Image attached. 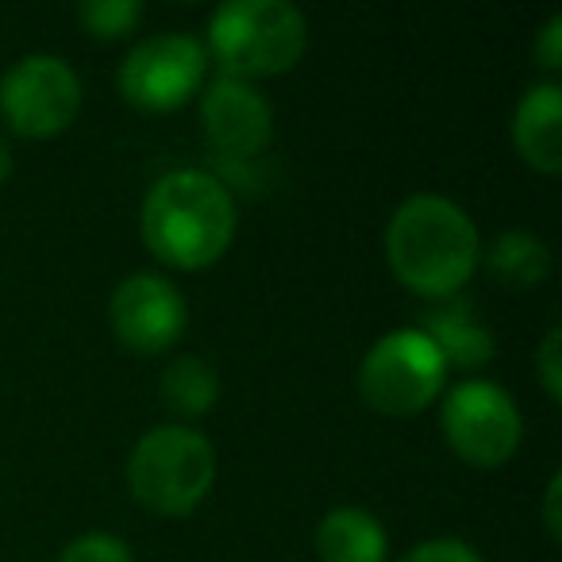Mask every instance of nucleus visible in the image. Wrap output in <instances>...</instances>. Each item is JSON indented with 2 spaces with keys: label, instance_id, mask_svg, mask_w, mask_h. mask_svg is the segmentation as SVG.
<instances>
[{
  "label": "nucleus",
  "instance_id": "obj_15",
  "mask_svg": "<svg viewBox=\"0 0 562 562\" xmlns=\"http://www.w3.org/2000/svg\"><path fill=\"white\" fill-rule=\"evenodd\" d=\"M158 390H162L166 405H170L173 413L201 416L216 405L220 378L209 359H201V355H181V359H173L170 367L162 370Z\"/></svg>",
  "mask_w": 562,
  "mask_h": 562
},
{
  "label": "nucleus",
  "instance_id": "obj_20",
  "mask_svg": "<svg viewBox=\"0 0 562 562\" xmlns=\"http://www.w3.org/2000/svg\"><path fill=\"white\" fill-rule=\"evenodd\" d=\"M536 63L543 66V70H559L562 66V16L554 12L551 20L543 24V32H539V40H536Z\"/></svg>",
  "mask_w": 562,
  "mask_h": 562
},
{
  "label": "nucleus",
  "instance_id": "obj_2",
  "mask_svg": "<svg viewBox=\"0 0 562 562\" xmlns=\"http://www.w3.org/2000/svg\"><path fill=\"white\" fill-rule=\"evenodd\" d=\"M235 196L216 173L170 170L147 189L143 239L162 262L196 270L232 247Z\"/></svg>",
  "mask_w": 562,
  "mask_h": 562
},
{
  "label": "nucleus",
  "instance_id": "obj_17",
  "mask_svg": "<svg viewBox=\"0 0 562 562\" xmlns=\"http://www.w3.org/2000/svg\"><path fill=\"white\" fill-rule=\"evenodd\" d=\"M58 562H132V547L109 531H89L63 547Z\"/></svg>",
  "mask_w": 562,
  "mask_h": 562
},
{
  "label": "nucleus",
  "instance_id": "obj_13",
  "mask_svg": "<svg viewBox=\"0 0 562 562\" xmlns=\"http://www.w3.org/2000/svg\"><path fill=\"white\" fill-rule=\"evenodd\" d=\"M316 551L324 562H385L390 539L374 513L367 508H331L316 528Z\"/></svg>",
  "mask_w": 562,
  "mask_h": 562
},
{
  "label": "nucleus",
  "instance_id": "obj_8",
  "mask_svg": "<svg viewBox=\"0 0 562 562\" xmlns=\"http://www.w3.org/2000/svg\"><path fill=\"white\" fill-rule=\"evenodd\" d=\"M209 50L201 40L181 32L150 35L135 43L120 63V93L147 112H166L186 104L201 89Z\"/></svg>",
  "mask_w": 562,
  "mask_h": 562
},
{
  "label": "nucleus",
  "instance_id": "obj_3",
  "mask_svg": "<svg viewBox=\"0 0 562 562\" xmlns=\"http://www.w3.org/2000/svg\"><path fill=\"white\" fill-rule=\"evenodd\" d=\"M308 27L290 0H227L209 20V50L227 78H266L297 66Z\"/></svg>",
  "mask_w": 562,
  "mask_h": 562
},
{
  "label": "nucleus",
  "instance_id": "obj_5",
  "mask_svg": "<svg viewBox=\"0 0 562 562\" xmlns=\"http://www.w3.org/2000/svg\"><path fill=\"white\" fill-rule=\"evenodd\" d=\"M447 362L420 328H397L367 351L359 367V393L370 408L408 416L439 397Z\"/></svg>",
  "mask_w": 562,
  "mask_h": 562
},
{
  "label": "nucleus",
  "instance_id": "obj_4",
  "mask_svg": "<svg viewBox=\"0 0 562 562\" xmlns=\"http://www.w3.org/2000/svg\"><path fill=\"white\" fill-rule=\"evenodd\" d=\"M216 477V451L186 424H158L143 431L127 459V485L150 513L186 516L209 497Z\"/></svg>",
  "mask_w": 562,
  "mask_h": 562
},
{
  "label": "nucleus",
  "instance_id": "obj_1",
  "mask_svg": "<svg viewBox=\"0 0 562 562\" xmlns=\"http://www.w3.org/2000/svg\"><path fill=\"white\" fill-rule=\"evenodd\" d=\"M385 255L408 290L451 297L474 273L482 239L467 212L439 193H416L397 204L385 227Z\"/></svg>",
  "mask_w": 562,
  "mask_h": 562
},
{
  "label": "nucleus",
  "instance_id": "obj_21",
  "mask_svg": "<svg viewBox=\"0 0 562 562\" xmlns=\"http://www.w3.org/2000/svg\"><path fill=\"white\" fill-rule=\"evenodd\" d=\"M554 501H559V474H551V482H547V528H551V536H559V513H554Z\"/></svg>",
  "mask_w": 562,
  "mask_h": 562
},
{
  "label": "nucleus",
  "instance_id": "obj_14",
  "mask_svg": "<svg viewBox=\"0 0 562 562\" xmlns=\"http://www.w3.org/2000/svg\"><path fill=\"white\" fill-rule=\"evenodd\" d=\"M485 270L508 290H531L551 273V250L531 232H501L485 247Z\"/></svg>",
  "mask_w": 562,
  "mask_h": 562
},
{
  "label": "nucleus",
  "instance_id": "obj_9",
  "mask_svg": "<svg viewBox=\"0 0 562 562\" xmlns=\"http://www.w3.org/2000/svg\"><path fill=\"white\" fill-rule=\"evenodd\" d=\"M112 331L124 347L139 355H158L186 331V297L162 273L139 270L116 285L109 301Z\"/></svg>",
  "mask_w": 562,
  "mask_h": 562
},
{
  "label": "nucleus",
  "instance_id": "obj_22",
  "mask_svg": "<svg viewBox=\"0 0 562 562\" xmlns=\"http://www.w3.org/2000/svg\"><path fill=\"white\" fill-rule=\"evenodd\" d=\"M12 173V150H9V143H4V135H0V181L9 178Z\"/></svg>",
  "mask_w": 562,
  "mask_h": 562
},
{
  "label": "nucleus",
  "instance_id": "obj_16",
  "mask_svg": "<svg viewBox=\"0 0 562 562\" xmlns=\"http://www.w3.org/2000/svg\"><path fill=\"white\" fill-rule=\"evenodd\" d=\"M78 20L86 24V32L116 40L139 24L143 4L139 0H86V4H78Z\"/></svg>",
  "mask_w": 562,
  "mask_h": 562
},
{
  "label": "nucleus",
  "instance_id": "obj_6",
  "mask_svg": "<svg viewBox=\"0 0 562 562\" xmlns=\"http://www.w3.org/2000/svg\"><path fill=\"white\" fill-rule=\"evenodd\" d=\"M443 436L474 467H501L520 447V408L513 393L485 378H467L443 401Z\"/></svg>",
  "mask_w": 562,
  "mask_h": 562
},
{
  "label": "nucleus",
  "instance_id": "obj_12",
  "mask_svg": "<svg viewBox=\"0 0 562 562\" xmlns=\"http://www.w3.org/2000/svg\"><path fill=\"white\" fill-rule=\"evenodd\" d=\"M424 336L436 344V351L443 355L447 367H485L493 359V331L485 328V321L474 313L470 301L447 297L436 308H428L420 324Z\"/></svg>",
  "mask_w": 562,
  "mask_h": 562
},
{
  "label": "nucleus",
  "instance_id": "obj_19",
  "mask_svg": "<svg viewBox=\"0 0 562 562\" xmlns=\"http://www.w3.org/2000/svg\"><path fill=\"white\" fill-rule=\"evenodd\" d=\"M559 344H562V331L551 328L543 336V347H539L536 362H539V378H543V390L551 401L562 397V362H559Z\"/></svg>",
  "mask_w": 562,
  "mask_h": 562
},
{
  "label": "nucleus",
  "instance_id": "obj_18",
  "mask_svg": "<svg viewBox=\"0 0 562 562\" xmlns=\"http://www.w3.org/2000/svg\"><path fill=\"white\" fill-rule=\"evenodd\" d=\"M401 562H482V554L467 543V539L454 536H439V539H424Z\"/></svg>",
  "mask_w": 562,
  "mask_h": 562
},
{
  "label": "nucleus",
  "instance_id": "obj_7",
  "mask_svg": "<svg viewBox=\"0 0 562 562\" xmlns=\"http://www.w3.org/2000/svg\"><path fill=\"white\" fill-rule=\"evenodd\" d=\"M78 104L81 81L58 55H27L0 78V116L9 120L12 132L32 139L63 132L78 116Z\"/></svg>",
  "mask_w": 562,
  "mask_h": 562
},
{
  "label": "nucleus",
  "instance_id": "obj_10",
  "mask_svg": "<svg viewBox=\"0 0 562 562\" xmlns=\"http://www.w3.org/2000/svg\"><path fill=\"white\" fill-rule=\"evenodd\" d=\"M201 124L216 155L255 158L273 135V112L250 81L220 74L201 97Z\"/></svg>",
  "mask_w": 562,
  "mask_h": 562
},
{
  "label": "nucleus",
  "instance_id": "obj_11",
  "mask_svg": "<svg viewBox=\"0 0 562 562\" xmlns=\"http://www.w3.org/2000/svg\"><path fill=\"white\" fill-rule=\"evenodd\" d=\"M513 139L528 166L554 173L562 166V89L554 81L531 86L513 112Z\"/></svg>",
  "mask_w": 562,
  "mask_h": 562
}]
</instances>
